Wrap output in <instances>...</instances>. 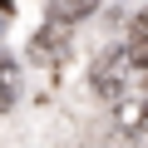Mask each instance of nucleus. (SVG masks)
I'll return each instance as SVG.
<instances>
[{"label": "nucleus", "mask_w": 148, "mask_h": 148, "mask_svg": "<svg viewBox=\"0 0 148 148\" xmlns=\"http://www.w3.org/2000/svg\"><path fill=\"white\" fill-rule=\"evenodd\" d=\"M15 94H20V69H15L10 54H0V114L15 104Z\"/></svg>", "instance_id": "nucleus-5"}, {"label": "nucleus", "mask_w": 148, "mask_h": 148, "mask_svg": "<svg viewBox=\"0 0 148 148\" xmlns=\"http://www.w3.org/2000/svg\"><path fill=\"white\" fill-rule=\"evenodd\" d=\"M128 49V59H133V69H148V10L133 20V40L123 45Z\"/></svg>", "instance_id": "nucleus-4"}, {"label": "nucleus", "mask_w": 148, "mask_h": 148, "mask_svg": "<svg viewBox=\"0 0 148 148\" xmlns=\"http://www.w3.org/2000/svg\"><path fill=\"white\" fill-rule=\"evenodd\" d=\"M128 74H133V59H128V49H109V54H99V64H94V89L104 94V99H123V89H128Z\"/></svg>", "instance_id": "nucleus-1"}, {"label": "nucleus", "mask_w": 148, "mask_h": 148, "mask_svg": "<svg viewBox=\"0 0 148 148\" xmlns=\"http://www.w3.org/2000/svg\"><path fill=\"white\" fill-rule=\"evenodd\" d=\"M114 119H119V128L133 138V133H148V99H119L114 104Z\"/></svg>", "instance_id": "nucleus-3"}, {"label": "nucleus", "mask_w": 148, "mask_h": 148, "mask_svg": "<svg viewBox=\"0 0 148 148\" xmlns=\"http://www.w3.org/2000/svg\"><path fill=\"white\" fill-rule=\"evenodd\" d=\"M64 54H69V25H45L35 40H30V59L35 64H64Z\"/></svg>", "instance_id": "nucleus-2"}, {"label": "nucleus", "mask_w": 148, "mask_h": 148, "mask_svg": "<svg viewBox=\"0 0 148 148\" xmlns=\"http://www.w3.org/2000/svg\"><path fill=\"white\" fill-rule=\"evenodd\" d=\"M94 10V0H54V5H49V20L54 25H74V20H84Z\"/></svg>", "instance_id": "nucleus-6"}]
</instances>
